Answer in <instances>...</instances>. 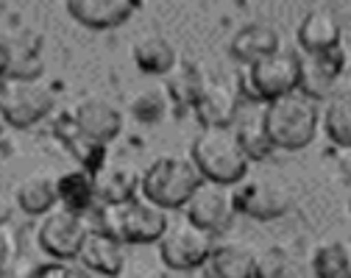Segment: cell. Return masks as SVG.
Segmentation results:
<instances>
[{
	"mask_svg": "<svg viewBox=\"0 0 351 278\" xmlns=\"http://www.w3.org/2000/svg\"><path fill=\"white\" fill-rule=\"evenodd\" d=\"M167 223L170 217L165 209L137 195L123 203H98L93 228L114 237L123 245H148L162 240Z\"/></svg>",
	"mask_w": 351,
	"mask_h": 278,
	"instance_id": "6da1fadb",
	"label": "cell"
},
{
	"mask_svg": "<svg viewBox=\"0 0 351 278\" xmlns=\"http://www.w3.org/2000/svg\"><path fill=\"white\" fill-rule=\"evenodd\" d=\"M262 117H265V128L274 148L282 151H304L306 145H313L321 125L318 101L306 98L301 89L265 103Z\"/></svg>",
	"mask_w": 351,
	"mask_h": 278,
	"instance_id": "7a4b0ae2",
	"label": "cell"
},
{
	"mask_svg": "<svg viewBox=\"0 0 351 278\" xmlns=\"http://www.w3.org/2000/svg\"><path fill=\"white\" fill-rule=\"evenodd\" d=\"M190 159L198 167L201 178L221 187H234L248 175V156L243 153L234 128H201L193 139Z\"/></svg>",
	"mask_w": 351,
	"mask_h": 278,
	"instance_id": "3957f363",
	"label": "cell"
},
{
	"mask_svg": "<svg viewBox=\"0 0 351 278\" xmlns=\"http://www.w3.org/2000/svg\"><path fill=\"white\" fill-rule=\"evenodd\" d=\"M204 184L198 167L190 156H159L148 164V170L140 178V195L151 203H156L165 212L184 209L187 201L195 195V190Z\"/></svg>",
	"mask_w": 351,
	"mask_h": 278,
	"instance_id": "277c9868",
	"label": "cell"
},
{
	"mask_svg": "<svg viewBox=\"0 0 351 278\" xmlns=\"http://www.w3.org/2000/svg\"><path fill=\"white\" fill-rule=\"evenodd\" d=\"M298 78H301V56L290 51H276L265 59L248 64L240 78V86L251 101L271 103L287 95V92H295Z\"/></svg>",
	"mask_w": 351,
	"mask_h": 278,
	"instance_id": "5b68a950",
	"label": "cell"
},
{
	"mask_svg": "<svg viewBox=\"0 0 351 278\" xmlns=\"http://www.w3.org/2000/svg\"><path fill=\"white\" fill-rule=\"evenodd\" d=\"M159 245V259L170 267V270H198L206 264L212 248H215V237L209 231L198 228L195 223H190L187 217L182 220H170Z\"/></svg>",
	"mask_w": 351,
	"mask_h": 278,
	"instance_id": "8992f818",
	"label": "cell"
},
{
	"mask_svg": "<svg viewBox=\"0 0 351 278\" xmlns=\"http://www.w3.org/2000/svg\"><path fill=\"white\" fill-rule=\"evenodd\" d=\"M53 92L39 81L3 78L0 81V112L14 128H28L42 123L53 112Z\"/></svg>",
	"mask_w": 351,
	"mask_h": 278,
	"instance_id": "52a82bcc",
	"label": "cell"
},
{
	"mask_svg": "<svg viewBox=\"0 0 351 278\" xmlns=\"http://www.w3.org/2000/svg\"><path fill=\"white\" fill-rule=\"evenodd\" d=\"M90 228H93V223L86 220V214H75V212L59 206V209L48 212L45 220H42L39 245L56 262H73V259H78Z\"/></svg>",
	"mask_w": 351,
	"mask_h": 278,
	"instance_id": "ba28073f",
	"label": "cell"
},
{
	"mask_svg": "<svg viewBox=\"0 0 351 278\" xmlns=\"http://www.w3.org/2000/svg\"><path fill=\"white\" fill-rule=\"evenodd\" d=\"M232 198L237 214H248L254 220H276L287 214L293 203L287 187L271 178H243L232 187Z\"/></svg>",
	"mask_w": 351,
	"mask_h": 278,
	"instance_id": "9c48e42d",
	"label": "cell"
},
{
	"mask_svg": "<svg viewBox=\"0 0 351 278\" xmlns=\"http://www.w3.org/2000/svg\"><path fill=\"white\" fill-rule=\"evenodd\" d=\"M234 214L237 209H234L232 187H221V184H209V181L201 184L184 206V217L198 228L209 231L212 237L226 234L234 223Z\"/></svg>",
	"mask_w": 351,
	"mask_h": 278,
	"instance_id": "30bf717a",
	"label": "cell"
},
{
	"mask_svg": "<svg viewBox=\"0 0 351 278\" xmlns=\"http://www.w3.org/2000/svg\"><path fill=\"white\" fill-rule=\"evenodd\" d=\"M237 109H240V92L226 81H212V78H206L193 106L204 128H229L237 117Z\"/></svg>",
	"mask_w": 351,
	"mask_h": 278,
	"instance_id": "8fae6325",
	"label": "cell"
},
{
	"mask_svg": "<svg viewBox=\"0 0 351 278\" xmlns=\"http://www.w3.org/2000/svg\"><path fill=\"white\" fill-rule=\"evenodd\" d=\"M343 67H346V56L340 48L326 51V53H306V56H301L298 89L306 98L321 101L332 92L335 78L343 73Z\"/></svg>",
	"mask_w": 351,
	"mask_h": 278,
	"instance_id": "7c38bea8",
	"label": "cell"
},
{
	"mask_svg": "<svg viewBox=\"0 0 351 278\" xmlns=\"http://www.w3.org/2000/svg\"><path fill=\"white\" fill-rule=\"evenodd\" d=\"M73 120L78 123V128L86 136L98 139V142H104V145H109L112 139L123 131V114L106 98H84V101H78V106L73 109Z\"/></svg>",
	"mask_w": 351,
	"mask_h": 278,
	"instance_id": "4fadbf2b",
	"label": "cell"
},
{
	"mask_svg": "<svg viewBox=\"0 0 351 278\" xmlns=\"http://www.w3.org/2000/svg\"><path fill=\"white\" fill-rule=\"evenodd\" d=\"M140 0H67V12L75 23L106 31L123 25L131 14H134Z\"/></svg>",
	"mask_w": 351,
	"mask_h": 278,
	"instance_id": "5bb4252c",
	"label": "cell"
},
{
	"mask_svg": "<svg viewBox=\"0 0 351 278\" xmlns=\"http://www.w3.org/2000/svg\"><path fill=\"white\" fill-rule=\"evenodd\" d=\"M53 131H56V136L62 139V145L78 159V164H81L84 170H90L93 175H98V173L106 167V145L98 142V139H93V136H86V134L78 128V123L73 120V112L62 114V117L56 120Z\"/></svg>",
	"mask_w": 351,
	"mask_h": 278,
	"instance_id": "9a60e30c",
	"label": "cell"
},
{
	"mask_svg": "<svg viewBox=\"0 0 351 278\" xmlns=\"http://www.w3.org/2000/svg\"><path fill=\"white\" fill-rule=\"evenodd\" d=\"M81 264L86 270H93L98 275H106V278H117L125 267V253H123V242H117L114 237L104 234L98 228H90L84 245H81V253H78Z\"/></svg>",
	"mask_w": 351,
	"mask_h": 278,
	"instance_id": "2e32d148",
	"label": "cell"
},
{
	"mask_svg": "<svg viewBox=\"0 0 351 278\" xmlns=\"http://www.w3.org/2000/svg\"><path fill=\"white\" fill-rule=\"evenodd\" d=\"M229 51H232V56H234L240 64L248 67V64H254V62H259V59H265V56L282 51V36H279V31H276L274 25H268V23H248V25H243V28L234 34Z\"/></svg>",
	"mask_w": 351,
	"mask_h": 278,
	"instance_id": "e0dca14e",
	"label": "cell"
},
{
	"mask_svg": "<svg viewBox=\"0 0 351 278\" xmlns=\"http://www.w3.org/2000/svg\"><path fill=\"white\" fill-rule=\"evenodd\" d=\"M256 253L245 242H223L215 245L204 270V278H254Z\"/></svg>",
	"mask_w": 351,
	"mask_h": 278,
	"instance_id": "ac0fdd59",
	"label": "cell"
},
{
	"mask_svg": "<svg viewBox=\"0 0 351 278\" xmlns=\"http://www.w3.org/2000/svg\"><path fill=\"white\" fill-rule=\"evenodd\" d=\"M298 45L306 53H326L340 48V23L326 9H313L298 25Z\"/></svg>",
	"mask_w": 351,
	"mask_h": 278,
	"instance_id": "d6986e66",
	"label": "cell"
},
{
	"mask_svg": "<svg viewBox=\"0 0 351 278\" xmlns=\"http://www.w3.org/2000/svg\"><path fill=\"white\" fill-rule=\"evenodd\" d=\"M59 203L75 214H90L98 209V192H95V175L90 170H70L56 178Z\"/></svg>",
	"mask_w": 351,
	"mask_h": 278,
	"instance_id": "ffe728a7",
	"label": "cell"
},
{
	"mask_svg": "<svg viewBox=\"0 0 351 278\" xmlns=\"http://www.w3.org/2000/svg\"><path fill=\"white\" fill-rule=\"evenodd\" d=\"M140 173H134L128 164H106L95 175V192L98 203H123L140 195Z\"/></svg>",
	"mask_w": 351,
	"mask_h": 278,
	"instance_id": "44dd1931",
	"label": "cell"
},
{
	"mask_svg": "<svg viewBox=\"0 0 351 278\" xmlns=\"http://www.w3.org/2000/svg\"><path fill=\"white\" fill-rule=\"evenodd\" d=\"M134 64L145 75H167L176 64H179V53H176L173 42H167L159 34H148L137 39L134 45Z\"/></svg>",
	"mask_w": 351,
	"mask_h": 278,
	"instance_id": "7402d4cb",
	"label": "cell"
},
{
	"mask_svg": "<svg viewBox=\"0 0 351 278\" xmlns=\"http://www.w3.org/2000/svg\"><path fill=\"white\" fill-rule=\"evenodd\" d=\"M17 203H20V209L25 214L45 217L59 203L56 178H51V175H31V178H25L17 187Z\"/></svg>",
	"mask_w": 351,
	"mask_h": 278,
	"instance_id": "603a6c76",
	"label": "cell"
},
{
	"mask_svg": "<svg viewBox=\"0 0 351 278\" xmlns=\"http://www.w3.org/2000/svg\"><path fill=\"white\" fill-rule=\"evenodd\" d=\"M204 84H206V75L195 64H176L167 73V89L165 92H167L170 103H176L179 112H184V109L195 106V98L204 89Z\"/></svg>",
	"mask_w": 351,
	"mask_h": 278,
	"instance_id": "cb8c5ba5",
	"label": "cell"
},
{
	"mask_svg": "<svg viewBox=\"0 0 351 278\" xmlns=\"http://www.w3.org/2000/svg\"><path fill=\"white\" fill-rule=\"evenodd\" d=\"M237 134V142L243 148V153L248 156V162H262L268 159L276 148L268 136V128H265V117L262 114H248L240 120V125L234 128Z\"/></svg>",
	"mask_w": 351,
	"mask_h": 278,
	"instance_id": "d4e9b609",
	"label": "cell"
},
{
	"mask_svg": "<svg viewBox=\"0 0 351 278\" xmlns=\"http://www.w3.org/2000/svg\"><path fill=\"white\" fill-rule=\"evenodd\" d=\"M315 278H351V245L348 242H324L313 253Z\"/></svg>",
	"mask_w": 351,
	"mask_h": 278,
	"instance_id": "484cf974",
	"label": "cell"
},
{
	"mask_svg": "<svg viewBox=\"0 0 351 278\" xmlns=\"http://www.w3.org/2000/svg\"><path fill=\"white\" fill-rule=\"evenodd\" d=\"M324 128L329 139L340 148H351V92L332 98L324 114Z\"/></svg>",
	"mask_w": 351,
	"mask_h": 278,
	"instance_id": "4316f807",
	"label": "cell"
},
{
	"mask_svg": "<svg viewBox=\"0 0 351 278\" xmlns=\"http://www.w3.org/2000/svg\"><path fill=\"white\" fill-rule=\"evenodd\" d=\"M42 75V59L28 45L9 42V67L6 78H20V81H39Z\"/></svg>",
	"mask_w": 351,
	"mask_h": 278,
	"instance_id": "83f0119b",
	"label": "cell"
},
{
	"mask_svg": "<svg viewBox=\"0 0 351 278\" xmlns=\"http://www.w3.org/2000/svg\"><path fill=\"white\" fill-rule=\"evenodd\" d=\"M167 106H170V98L165 89H140L134 98H131V112L140 123H159L165 114H167Z\"/></svg>",
	"mask_w": 351,
	"mask_h": 278,
	"instance_id": "f1b7e54d",
	"label": "cell"
},
{
	"mask_svg": "<svg viewBox=\"0 0 351 278\" xmlns=\"http://www.w3.org/2000/svg\"><path fill=\"white\" fill-rule=\"evenodd\" d=\"M290 273V259L287 251L279 245H271L259 251L254 259V278H287Z\"/></svg>",
	"mask_w": 351,
	"mask_h": 278,
	"instance_id": "f546056e",
	"label": "cell"
},
{
	"mask_svg": "<svg viewBox=\"0 0 351 278\" xmlns=\"http://www.w3.org/2000/svg\"><path fill=\"white\" fill-rule=\"evenodd\" d=\"M31 278H84L70 262H48V264H39L34 273H31Z\"/></svg>",
	"mask_w": 351,
	"mask_h": 278,
	"instance_id": "4dcf8cb0",
	"label": "cell"
},
{
	"mask_svg": "<svg viewBox=\"0 0 351 278\" xmlns=\"http://www.w3.org/2000/svg\"><path fill=\"white\" fill-rule=\"evenodd\" d=\"M17 253V237H14V231L6 225V223H0V270H3Z\"/></svg>",
	"mask_w": 351,
	"mask_h": 278,
	"instance_id": "1f68e13d",
	"label": "cell"
},
{
	"mask_svg": "<svg viewBox=\"0 0 351 278\" xmlns=\"http://www.w3.org/2000/svg\"><path fill=\"white\" fill-rule=\"evenodd\" d=\"M340 167H343V175L351 181V148L343 151V156H340Z\"/></svg>",
	"mask_w": 351,
	"mask_h": 278,
	"instance_id": "d6a6232c",
	"label": "cell"
},
{
	"mask_svg": "<svg viewBox=\"0 0 351 278\" xmlns=\"http://www.w3.org/2000/svg\"><path fill=\"white\" fill-rule=\"evenodd\" d=\"M6 125H9V123H6V117H3V112H0V134H3V131H6Z\"/></svg>",
	"mask_w": 351,
	"mask_h": 278,
	"instance_id": "836d02e7",
	"label": "cell"
},
{
	"mask_svg": "<svg viewBox=\"0 0 351 278\" xmlns=\"http://www.w3.org/2000/svg\"><path fill=\"white\" fill-rule=\"evenodd\" d=\"M348 212H351V201H348Z\"/></svg>",
	"mask_w": 351,
	"mask_h": 278,
	"instance_id": "e575fe53",
	"label": "cell"
}]
</instances>
